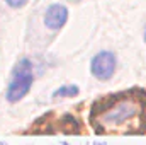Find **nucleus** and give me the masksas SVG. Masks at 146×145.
Wrapping results in <instances>:
<instances>
[{"label":"nucleus","mask_w":146,"mask_h":145,"mask_svg":"<svg viewBox=\"0 0 146 145\" xmlns=\"http://www.w3.org/2000/svg\"><path fill=\"white\" fill-rule=\"evenodd\" d=\"M29 0H5V3L10 7V9H22Z\"/></svg>","instance_id":"obj_6"},{"label":"nucleus","mask_w":146,"mask_h":145,"mask_svg":"<svg viewBox=\"0 0 146 145\" xmlns=\"http://www.w3.org/2000/svg\"><path fill=\"white\" fill-rule=\"evenodd\" d=\"M115 68H117V56L109 50L95 53L90 60V72L99 80H109L114 75Z\"/></svg>","instance_id":"obj_2"},{"label":"nucleus","mask_w":146,"mask_h":145,"mask_svg":"<svg viewBox=\"0 0 146 145\" xmlns=\"http://www.w3.org/2000/svg\"><path fill=\"white\" fill-rule=\"evenodd\" d=\"M145 41H146V28H145Z\"/></svg>","instance_id":"obj_8"},{"label":"nucleus","mask_w":146,"mask_h":145,"mask_svg":"<svg viewBox=\"0 0 146 145\" xmlns=\"http://www.w3.org/2000/svg\"><path fill=\"white\" fill-rule=\"evenodd\" d=\"M136 104L133 101H119L114 108L109 106L107 111L102 114V123L107 126H119L122 123H126L127 119H131L136 114Z\"/></svg>","instance_id":"obj_3"},{"label":"nucleus","mask_w":146,"mask_h":145,"mask_svg":"<svg viewBox=\"0 0 146 145\" xmlns=\"http://www.w3.org/2000/svg\"><path fill=\"white\" fill-rule=\"evenodd\" d=\"M33 84H34L33 63L29 58H21L12 70V79H10L7 91H5V99L10 104L19 103L21 99H24L29 94Z\"/></svg>","instance_id":"obj_1"},{"label":"nucleus","mask_w":146,"mask_h":145,"mask_svg":"<svg viewBox=\"0 0 146 145\" xmlns=\"http://www.w3.org/2000/svg\"><path fill=\"white\" fill-rule=\"evenodd\" d=\"M94 145H107V142H95Z\"/></svg>","instance_id":"obj_7"},{"label":"nucleus","mask_w":146,"mask_h":145,"mask_svg":"<svg viewBox=\"0 0 146 145\" xmlns=\"http://www.w3.org/2000/svg\"><path fill=\"white\" fill-rule=\"evenodd\" d=\"M80 94V87L76 85V84H70V85H61V87H58L53 94H51V97L53 99H56V97H76Z\"/></svg>","instance_id":"obj_5"},{"label":"nucleus","mask_w":146,"mask_h":145,"mask_svg":"<svg viewBox=\"0 0 146 145\" xmlns=\"http://www.w3.org/2000/svg\"><path fill=\"white\" fill-rule=\"evenodd\" d=\"M42 21L49 31H60L68 21V9L63 3H51L44 12Z\"/></svg>","instance_id":"obj_4"}]
</instances>
